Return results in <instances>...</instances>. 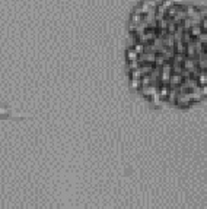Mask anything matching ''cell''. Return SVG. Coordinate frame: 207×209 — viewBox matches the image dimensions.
Returning <instances> with one entry per match:
<instances>
[{"label":"cell","mask_w":207,"mask_h":209,"mask_svg":"<svg viewBox=\"0 0 207 209\" xmlns=\"http://www.w3.org/2000/svg\"><path fill=\"white\" fill-rule=\"evenodd\" d=\"M130 65L143 94L187 105L207 92V12L163 0L133 21Z\"/></svg>","instance_id":"cell-1"}]
</instances>
